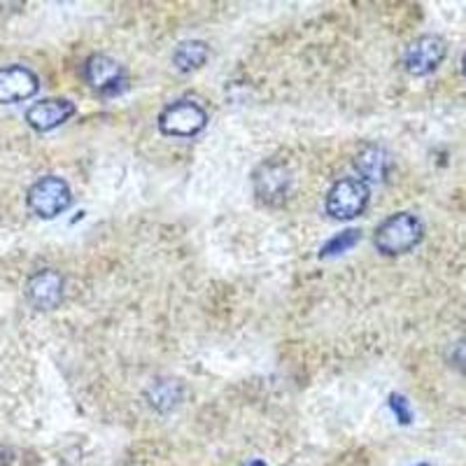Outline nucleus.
<instances>
[{
	"label": "nucleus",
	"mask_w": 466,
	"mask_h": 466,
	"mask_svg": "<svg viewBox=\"0 0 466 466\" xmlns=\"http://www.w3.org/2000/svg\"><path fill=\"white\" fill-rule=\"evenodd\" d=\"M360 238H361V233L357 231V228H348V231H343L340 236H334V238L329 240V243L322 248V252H319V257L343 255V252L355 248V245L360 243Z\"/></svg>",
	"instance_id": "nucleus-14"
},
{
	"label": "nucleus",
	"mask_w": 466,
	"mask_h": 466,
	"mask_svg": "<svg viewBox=\"0 0 466 466\" xmlns=\"http://www.w3.org/2000/svg\"><path fill=\"white\" fill-rule=\"evenodd\" d=\"M149 406L161 410V413H168L173 410L182 399V385L177 380H157L149 385L147 390Z\"/></svg>",
	"instance_id": "nucleus-13"
},
{
	"label": "nucleus",
	"mask_w": 466,
	"mask_h": 466,
	"mask_svg": "<svg viewBox=\"0 0 466 466\" xmlns=\"http://www.w3.org/2000/svg\"><path fill=\"white\" fill-rule=\"evenodd\" d=\"M424 236V227L410 212H397L392 218H387L380 227L376 228L373 243L378 252L387 257L406 255L415 245H420Z\"/></svg>",
	"instance_id": "nucleus-1"
},
{
	"label": "nucleus",
	"mask_w": 466,
	"mask_h": 466,
	"mask_svg": "<svg viewBox=\"0 0 466 466\" xmlns=\"http://www.w3.org/2000/svg\"><path fill=\"white\" fill-rule=\"evenodd\" d=\"M445 52H448V47H445L443 37L420 35L406 47L403 66H406L408 73L415 75V77H424V75H431L441 64H443Z\"/></svg>",
	"instance_id": "nucleus-5"
},
{
	"label": "nucleus",
	"mask_w": 466,
	"mask_h": 466,
	"mask_svg": "<svg viewBox=\"0 0 466 466\" xmlns=\"http://www.w3.org/2000/svg\"><path fill=\"white\" fill-rule=\"evenodd\" d=\"M355 168L360 170L361 182H382L390 170V157L378 145H366L355 159Z\"/></svg>",
	"instance_id": "nucleus-11"
},
{
	"label": "nucleus",
	"mask_w": 466,
	"mask_h": 466,
	"mask_svg": "<svg viewBox=\"0 0 466 466\" xmlns=\"http://www.w3.org/2000/svg\"><path fill=\"white\" fill-rule=\"evenodd\" d=\"M451 361L455 369H460V371L466 373V340H460V343L452 345Z\"/></svg>",
	"instance_id": "nucleus-16"
},
{
	"label": "nucleus",
	"mask_w": 466,
	"mask_h": 466,
	"mask_svg": "<svg viewBox=\"0 0 466 466\" xmlns=\"http://www.w3.org/2000/svg\"><path fill=\"white\" fill-rule=\"evenodd\" d=\"M208 127V112L194 101H175L159 115V131L173 138H194Z\"/></svg>",
	"instance_id": "nucleus-3"
},
{
	"label": "nucleus",
	"mask_w": 466,
	"mask_h": 466,
	"mask_svg": "<svg viewBox=\"0 0 466 466\" xmlns=\"http://www.w3.org/2000/svg\"><path fill=\"white\" fill-rule=\"evenodd\" d=\"M85 80L91 89L103 96H115L127 86L122 66L116 64L115 58L106 56V54H94L91 58H86Z\"/></svg>",
	"instance_id": "nucleus-6"
},
{
	"label": "nucleus",
	"mask_w": 466,
	"mask_h": 466,
	"mask_svg": "<svg viewBox=\"0 0 466 466\" xmlns=\"http://www.w3.org/2000/svg\"><path fill=\"white\" fill-rule=\"evenodd\" d=\"M369 187L360 177H343L334 182L327 194V212L334 219H355L369 206Z\"/></svg>",
	"instance_id": "nucleus-4"
},
{
	"label": "nucleus",
	"mask_w": 466,
	"mask_h": 466,
	"mask_svg": "<svg viewBox=\"0 0 466 466\" xmlns=\"http://www.w3.org/2000/svg\"><path fill=\"white\" fill-rule=\"evenodd\" d=\"M70 203H73V194H70L68 182L56 175H45L33 182L26 194L28 210L43 219L58 218L61 212L68 210Z\"/></svg>",
	"instance_id": "nucleus-2"
},
{
	"label": "nucleus",
	"mask_w": 466,
	"mask_h": 466,
	"mask_svg": "<svg viewBox=\"0 0 466 466\" xmlns=\"http://www.w3.org/2000/svg\"><path fill=\"white\" fill-rule=\"evenodd\" d=\"M390 408L394 410V415H397L399 422L410 424L413 413H410V406H408L406 397H401V394H390Z\"/></svg>",
	"instance_id": "nucleus-15"
},
{
	"label": "nucleus",
	"mask_w": 466,
	"mask_h": 466,
	"mask_svg": "<svg viewBox=\"0 0 466 466\" xmlns=\"http://www.w3.org/2000/svg\"><path fill=\"white\" fill-rule=\"evenodd\" d=\"M291 187V175L287 166L270 161L255 173V194L266 206H282Z\"/></svg>",
	"instance_id": "nucleus-7"
},
{
	"label": "nucleus",
	"mask_w": 466,
	"mask_h": 466,
	"mask_svg": "<svg viewBox=\"0 0 466 466\" xmlns=\"http://www.w3.org/2000/svg\"><path fill=\"white\" fill-rule=\"evenodd\" d=\"M461 73H464V77H466V54H464V61H461Z\"/></svg>",
	"instance_id": "nucleus-18"
},
{
	"label": "nucleus",
	"mask_w": 466,
	"mask_h": 466,
	"mask_svg": "<svg viewBox=\"0 0 466 466\" xmlns=\"http://www.w3.org/2000/svg\"><path fill=\"white\" fill-rule=\"evenodd\" d=\"M40 89V80L26 66H5L0 68V103L12 106L33 98Z\"/></svg>",
	"instance_id": "nucleus-8"
},
{
	"label": "nucleus",
	"mask_w": 466,
	"mask_h": 466,
	"mask_svg": "<svg viewBox=\"0 0 466 466\" xmlns=\"http://www.w3.org/2000/svg\"><path fill=\"white\" fill-rule=\"evenodd\" d=\"M208 56H210V49H208V45L203 40H185V43L175 47L173 66L180 73H189V70L201 68L208 61Z\"/></svg>",
	"instance_id": "nucleus-12"
},
{
	"label": "nucleus",
	"mask_w": 466,
	"mask_h": 466,
	"mask_svg": "<svg viewBox=\"0 0 466 466\" xmlns=\"http://www.w3.org/2000/svg\"><path fill=\"white\" fill-rule=\"evenodd\" d=\"M420 466H430V464H420Z\"/></svg>",
	"instance_id": "nucleus-19"
},
{
	"label": "nucleus",
	"mask_w": 466,
	"mask_h": 466,
	"mask_svg": "<svg viewBox=\"0 0 466 466\" xmlns=\"http://www.w3.org/2000/svg\"><path fill=\"white\" fill-rule=\"evenodd\" d=\"M248 466H266V461H261V460H252V461H249Z\"/></svg>",
	"instance_id": "nucleus-17"
},
{
	"label": "nucleus",
	"mask_w": 466,
	"mask_h": 466,
	"mask_svg": "<svg viewBox=\"0 0 466 466\" xmlns=\"http://www.w3.org/2000/svg\"><path fill=\"white\" fill-rule=\"evenodd\" d=\"M75 115V106L66 98H47V101H40L35 106H31L26 110V122L28 127L35 128L40 133H47L52 128L61 127L64 122H68L70 116Z\"/></svg>",
	"instance_id": "nucleus-10"
},
{
	"label": "nucleus",
	"mask_w": 466,
	"mask_h": 466,
	"mask_svg": "<svg viewBox=\"0 0 466 466\" xmlns=\"http://www.w3.org/2000/svg\"><path fill=\"white\" fill-rule=\"evenodd\" d=\"M26 297L37 310H52L64 299V278L54 268L37 270L26 282Z\"/></svg>",
	"instance_id": "nucleus-9"
}]
</instances>
